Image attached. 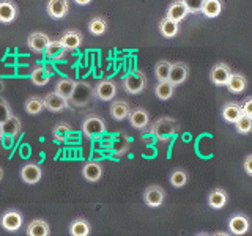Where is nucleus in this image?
<instances>
[{
	"label": "nucleus",
	"mask_w": 252,
	"mask_h": 236,
	"mask_svg": "<svg viewBox=\"0 0 252 236\" xmlns=\"http://www.w3.org/2000/svg\"><path fill=\"white\" fill-rule=\"evenodd\" d=\"M147 87V77L142 71H134L123 77V88L129 94H140Z\"/></svg>",
	"instance_id": "2"
},
{
	"label": "nucleus",
	"mask_w": 252,
	"mask_h": 236,
	"mask_svg": "<svg viewBox=\"0 0 252 236\" xmlns=\"http://www.w3.org/2000/svg\"><path fill=\"white\" fill-rule=\"evenodd\" d=\"M235 128L238 131V134H244V136H246V134H251L252 132V117L243 114L238 120H236Z\"/></svg>",
	"instance_id": "38"
},
{
	"label": "nucleus",
	"mask_w": 252,
	"mask_h": 236,
	"mask_svg": "<svg viewBox=\"0 0 252 236\" xmlns=\"http://www.w3.org/2000/svg\"><path fill=\"white\" fill-rule=\"evenodd\" d=\"M230 76H232L230 66H228L227 63H222V61L216 63V65L213 66L211 71H210V79L216 87H225V84H227L228 79H230Z\"/></svg>",
	"instance_id": "6"
},
{
	"label": "nucleus",
	"mask_w": 252,
	"mask_h": 236,
	"mask_svg": "<svg viewBox=\"0 0 252 236\" xmlns=\"http://www.w3.org/2000/svg\"><path fill=\"white\" fill-rule=\"evenodd\" d=\"M82 41H84V36L79 30H66V31H63V35L60 36V43L66 51H74L77 47H81Z\"/></svg>",
	"instance_id": "12"
},
{
	"label": "nucleus",
	"mask_w": 252,
	"mask_h": 236,
	"mask_svg": "<svg viewBox=\"0 0 252 236\" xmlns=\"http://www.w3.org/2000/svg\"><path fill=\"white\" fill-rule=\"evenodd\" d=\"M46 11L52 19H62L69 11V2L68 0H49Z\"/></svg>",
	"instance_id": "14"
},
{
	"label": "nucleus",
	"mask_w": 252,
	"mask_h": 236,
	"mask_svg": "<svg viewBox=\"0 0 252 236\" xmlns=\"http://www.w3.org/2000/svg\"><path fill=\"white\" fill-rule=\"evenodd\" d=\"M2 179H3V169L0 167V181H2Z\"/></svg>",
	"instance_id": "45"
},
{
	"label": "nucleus",
	"mask_w": 252,
	"mask_h": 236,
	"mask_svg": "<svg viewBox=\"0 0 252 236\" xmlns=\"http://www.w3.org/2000/svg\"><path fill=\"white\" fill-rule=\"evenodd\" d=\"M92 96H93V90H92V87L89 84L76 82L73 96H71V101H74L76 106H87Z\"/></svg>",
	"instance_id": "9"
},
{
	"label": "nucleus",
	"mask_w": 252,
	"mask_h": 236,
	"mask_svg": "<svg viewBox=\"0 0 252 236\" xmlns=\"http://www.w3.org/2000/svg\"><path fill=\"white\" fill-rule=\"evenodd\" d=\"M178 121L172 117H161L152 124V134L159 142H170L178 134Z\"/></svg>",
	"instance_id": "1"
},
{
	"label": "nucleus",
	"mask_w": 252,
	"mask_h": 236,
	"mask_svg": "<svg viewBox=\"0 0 252 236\" xmlns=\"http://www.w3.org/2000/svg\"><path fill=\"white\" fill-rule=\"evenodd\" d=\"M27 235L29 236H49L51 235V227L49 224L43 219H35L32 220L27 227Z\"/></svg>",
	"instance_id": "25"
},
{
	"label": "nucleus",
	"mask_w": 252,
	"mask_h": 236,
	"mask_svg": "<svg viewBox=\"0 0 252 236\" xmlns=\"http://www.w3.org/2000/svg\"><path fill=\"white\" fill-rule=\"evenodd\" d=\"M228 202V195L222 187L213 189L208 195V205L213 209H222Z\"/></svg>",
	"instance_id": "23"
},
{
	"label": "nucleus",
	"mask_w": 252,
	"mask_h": 236,
	"mask_svg": "<svg viewBox=\"0 0 252 236\" xmlns=\"http://www.w3.org/2000/svg\"><path fill=\"white\" fill-rule=\"evenodd\" d=\"M170 66H172V63L167 61V60H161V61L156 63V66H155V76H156L158 81H167V79H169V73H170Z\"/></svg>",
	"instance_id": "35"
},
{
	"label": "nucleus",
	"mask_w": 252,
	"mask_h": 236,
	"mask_svg": "<svg viewBox=\"0 0 252 236\" xmlns=\"http://www.w3.org/2000/svg\"><path fill=\"white\" fill-rule=\"evenodd\" d=\"M220 11H222V2H220V0H205L200 13L205 18L215 19L220 14Z\"/></svg>",
	"instance_id": "30"
},
{
	"label": "nucleus",
	"mask_w": 252,
	"mask_h": 236,
	"mask_svg": "<svg viewBox=\"0 0 252 236\" xmlns=\"http://www.w3.org/2000/svg\"><path fill=\"white\" fill-rule=\"evenodd\" d=\"M243 115V109L240 102H227V104L222 107V118L227 123H236V120Z\"/></svg>",
	"instance_id": "24"
},
{
	"label": "nucleus",
	"mask_w": 252,
	"mask_h": 236,
	"mask_svg": "<svg viewBox=\"0 0 252 236\" xmlns=\"http://www.w3.org/2000/svg\"><path fill=\"white\" fill-rule=\"evenodd\" d=\"M11 115H13V114H11V107H10V104H8V102H6L5 99L0 98V124L5 123Z\"/></svg>",
	"instance_id": "40"
},
{
	"label": "nucleus",
	"mask_w": 252,
	"mask_h": 236,
	"mask_svg": "<svg viewBox=\"0 0 252 236\" xmlns=\"http://www.w3.org/2000/svg\"><path fill=\"white\" fill-rule=\"evenodd\" d=\"M43 102H44V109H47L49 112H54V114L62 112V110H65L68 107V99L60 96L57 91L47 93L43 98Z\"/></svg>",
	"instance_id": "10"
},
{
	"label": "nucleus",
	"mask_w": 252,
	"mask_h": 236,
	"mask_svg": "<svg viewBox=\"0 0 252 236\" xmlns=\"http://www.w3.org/2000/svg\"><path fill=\"white\" fill-rule=\"evenodd\" d=\"M30 79H32V82H33L36 87H44L49 84L51 81V76L46 73V69L44 66H36L32 69V73H30Z\"/></svg>",
	"instance_id": "32"
},
{
	"label": "nucleus",
	"mask_w": 252,
	"mask_h": 236,
	"mask_svg": "<svg viewBox=\"0 0 252 236\" xmlns=\"http://www.w3.org/2000/svg\"><path fill=\"white\" fill-rule=\"evenodd\" d=\"M165 200V191L158 184L148 186L144 191V202L147 203V206L150 208H158L161 206Z\"/></svg>",
	"instance_id": "5"
},
{
	"label": "nucleus",
	"mask_w": 252,
	"mask_h": 236,
	"mask_svg": "<svg viewBox=\"0 0 252 236\" xmlns=\"http://www.w3.org/2000/svg\"><path fill=\"white\" fill-rule=\"evenodd\" d=\"M173 91H175V85H173L169 79L167 81H158V85L155 87L156 98L161 101H169L173 96Z\"/></svg>",
	"instance_id": "29"
},
{
	"label": "nucleus",
	"mask_w": 252,
	"mask_h": 236,
	"mask_svg": "<svg viewBox=\"0 0 252 236\" xmlns=\"http://www.w3.org/2000/svg\"><path fill=\"white\" fill-rule=\"evenodd\" d=\"M106 30H107V21L104 18H101V16H96V18H93L89 22V31L94 36L104 35Z\"/></svg>",
	"instance_id": "33"
},
{
	"label": "nucleus",
	"mask_w": 252,
	"mask_h": 236,
	"mask_svg": "<svg viewBox=\"0 0 252 236\" xmlns=\"http://www.w3.org/2000/svg\"><path fill=\"white\" fill-rule=\"evenodd\" d=\"M19 131H21V120L18 117L11 115L5 123H2V132H3V137L6 139L13 140L19 134Z\"/></svg>",
	"instance_id": "26"
},
{
	"label": "nucleus",
	"mask_w": 252,
	"mask_h": 236,
	"mask_svg": "<svg viewBox=\"0 0 252 236\" xmlns=\"http://www.w3.org/2000/svg\"><path fill=\"white\" fill-rule=\"evenodd\" d=\"M24 109H26V112L29 115H38V114H41L44 110V102H43L41 98H38V96H30L26 101V106H24Z\"/></svg>",
	"instance_id": "34"
},
{
	"label": "nucleus",
	"mask_w": 252,
	"mask_h": 236,
	"mask_svg": "<svg viewBox=\"0 0 252 236\" xmlns=\"http://www.w3.org/2000/svg\"><path fill=\"white\" fill-rule=\"evenodd\" d=\"M188 183V173L181 169H177L170 173V184L175 189H181L183 186H186Z\"/></svg>",
	"instance_id": "36"
},
{
	"label": "nucleus",
	"mask_w": 252,
	"mask_h": 236,
	"mask_svg": "<svg viewBox=\"0 0 252 236\" xmlns=\"http://www.w3.org/2000/svg\"><path fill=\"white\" fill-rule=\"evenodd\" d=\"M241 109H243V114L244 115L252 117V96L246 98V99L241 102Z\"/></svg>",
	"instance_id": "41"
},
{
	"label": "nucleus",
	"mask_w": 252,
	"mask_h": 236,
	"mask_svg": "<svg viewBox=\"0 0 252 236\" xmlns=\"http://www.w3.org/2000/svg\"><path fill=\"white\" fill-rule=\"evenodd\" d=\"M22 214L16 209H8L6 212H3L2 217H0V225L3 227V230L6 232H18L22 227Z\"/></svg>",
	"instance_id": "8"
},
{
	"label": "nucleus",
	"mask_w": 252,
	"mask_h": 236,
	"mask_svg": "<svg viewBox=\"0 0 252 236\" xmlns=\"http://www.w3.org/2000/svg\"><path fill=\"white\" fill-rule=\"evenodd\" d=\"M66 49L62 46L60 43V39H51L49 43H47L46 46V49H44V54H46V57L49 59V60H54V61H59V60H63L66 57Z\"/></svg>",
	"instance_id": "19"
},
{
	"label": "nucleus",
	"mask_w": 252,
	"mask_h": 236,
	"mask_svg": "<svg viewBox=\"0 0 252 236\" xmlns=\"http://www.w3.org/2000/svg\"><path fill=\"white\" fill-rule=\"evenodd\" d=\"M69 131H71L69 124L59 123V124H55V128L52 129V137H54L55 142H60V144H63V142H66Z\"/></svg>",
	"instance_id": "37"
},
{
	"label": "nucleus",
	"mask_w": 252,
	"mask_h": 236,
	"mask_svg": "<svg viewBox=\"0 0 252 236\" xmlns=\"http://www.w3.org/2000/svg\"><path fill=\"white\" fill-rule=\"evenodd\" d=\"M243 167H244V172H246L249 177H252V154H249L246 159H244Z\"/></svg>",
	"instance_id": "42"
},
{
	"label": "nucleus",
	"mask_w": 252,
	"mask_h": 236,
	"mask_svg": "<svg viewBox=\"0 0 252 236\" xmlns=\"http://www.w3.org/2000/svg\"><path fill=\"white\" fill-rule=\"evenodd\" d=\"M51 41V38L47 36L46 33H43V31H35V33H32L27 39V46L30 51L33 52H44L47 43Z\"/></svg>",
	"instance_id": "18"
},
{
	"label": "nucleus",
	"mask_w": 252,
	"mask_h": 236,
	"mask_svg": "<svg viewBox=\"0 0 252 236\" xmlns=\"http://www.w3.org/2000/svg\"><path fill=\"white\" fill-rule=\"evenodd\" d=\"M128 118H129V124L134 129H145L150 124V115H148L147 110L142 109V107L131 110Z\"/></svg>",
	"instance_id": "16"
},
{
	"label": "nucleus",
	"mask_w": 252,
	"mask_h": 236,
	"mask_svg": "<svg viewBox=\"0 0 252 236\" xmlns=\"http://www.w3.org/2000/svg\"><path fill=\"white\" fill-rule=\"evenodd\" d=\"M183 3L186 5L188 11L191 14H197L202 11V6L205 3V0H183Z\"/></svg>",
	"instance_id": "39"
},
{
	"label": "nucleus",
	"mask_w": 252,
	"mask_h": 236,
	"mask_svg": "<svg viewBox=\"0 0 252 236\" xmlns=\"http://www.w3.org/2000/svg\"><path fill=\"white\" fill-rule=\"evenodd\" d=\"M82 132L85 134L87 139H99L106 132V123L102 118L90 115L82 121Z\"/></svg>",
	"instance_id": "3"
},
{
	"label": "nucleus",
	"mask_w": 252,
	"mask_h": 236,
	"mask_svg": "<svg viewBox=\"0 0 252 236\" xmlns=\"http://www.w3.org/2000/svg\"><path fill=\"white\" fill-rule=\"evenodd\" d=\"M18 18V5L13 0H0V22L11 24Z\"/></svg>",
	"instance_id": "15"
},
{
	"label": "nucleus",
	"mask_w": 252,
	"mask_h": 236,
	"mask_svg": "<svg viewBox=\"0 0 252 236\" xmlns=\"http://www.w3.org/2000/svg\"><path fill=\"white\" fill-rule=\"evenodd\" d=\"M129 112H131V107L125 99H117L110 104V115H112V118L117 121H123L125 118H128Z\"/></svg>",
	"instance_id": "22"
},
{
	"label": "nucleus",
	"mask_w": 252,
	"mask_h": 236,
	"mask_svg": "<svg viewBox=\"0 0 252 236\" xmlns=\"http://www.w3.org/2000/svg\"><path fill=\"white\" fill-rule=\"evenodd\" d=\"M82 177L90 181V183H96L102 177V165L96 161H89L84 164L82 167Z\"/></svg>",
	"instance_id": "17"
},
{
	"label": "nucleus",
	"mask_w": 252,
	"mask_h": 236,
	"mask_svg": "<svg viewBox=\"0 0 252 236\" xmlns=\"http://www.w3.org/2000/svg\"><path fill=\"white\" fill-rule=\"evenodd\" d=\"M3 139V132H2V124H0V142Z\"/></svg>",
	"instance_id": "44"
},
{
	"label": "nucleus",
	"mask_w": 252,
	"mask_h": 236,
	"mask_svg": "<svg viewBox=\"0 0 252 236\" xmlns=\"http://www.w3.org/2000/svg\"><path fill=\"white\" fill-rule=\"evenodd\" d=\"M74 87H76V81H73V79H69V77H63V79H59L57 84H55V91H57L60 96L69 101L71 96H73Z\"/></svg>",
	"instance_id": "27"
},
{
	"label": "nucleus",
	"mask_w": 252,
	"mask_h": 236,
	"mask_svg": "<svg viewBox=\"0 0 252 236\" xmlns=\"http://www.w3.org/2000/svg\"><path fill=\"white\" fill-rule=\"evenodd\" d=\"M188 8L186 5L183 3V0H175V2H172L167 8V13H165V16L173 21H177V22H181V21H185L188 18Z\"/></svg>",
	"instance_id": "21"
},
{
	"label": "nucleus",
	"mask_w": 252,
	"mask_h": 236,
	"mask_svg": "<svg viewBox=\"0 0 252 236\" xmlns=\"http://www.w3.org/2000/svg\"><path fill=\"white\" fill-rule=\"evenodd\" d=\"M180 22L177 21H173L170 18H162L159 21V31H161V35L164 38H175L178 35V30H180V26H178Z\"/></svg>",
	"instance_id": "28"
},
{
	"label": "nucleus",
	"mask_w": 252,
	"mask_h": 236,
	"mask_svg": "<svg viewBox=\"0 0 252 236\" xmlns=\"http://www.w3.org/2000/svg\"><path fill=\"white\" fill-rule=\"evenodd\" d=\"M228 230H230L232 235L236 236H241V235H246L251 230V222L246 214L243 212H236L233 214L230 219H228Z\"/></svg>",
	"instance_id": "7"
},
{
	"label": "nucleus",
	"mask_w": 252,
	"mask_h": 236,
	"mask_svg": "<svg viewBox=\"0 0 252 236\" xmlns=\"http://www.w3.org/2000/svg\"><path fill=\"white\" fill-rule=\"evenodd\" d=\"M117 94V84L110 79L99 81L93 88V96H96L101 101H112Z\"/></svg>",
	"instance_id": "4"
},
{
	"label": "nucleus",
	"mask_w": 252,
	"mask_h": 236,
	"mask_svg": "<svg viewBox=\"0 0 252 236\" xmlns=\"http://www.w3.org/2000/svg\"><path fill=\"white\" fill-rule=\"evenodd\" d=\"M43 177V170L38 164H26L21 169V178L26 184H36Z\"/></svg>",
	"instance_id": "13"
},
{
	"label": "nucleus",
	"mask_w": 252,
	"mask_h": 236,
	"mask_svg": "<svg viewBox=\"0 0 252 236\" xmlns=\"http://www.w3.org/2000/svg\"><path fill=\"white\" fill-rule=\"evenodd\" d=\"M188 76H189V66L183 61H177V63H172L170 66V73H169V81L173 85H181L188 81Z\"/></svg>",
	"instance_id": "11"
},
{
	"label": "nucleus",
	"mask_w": 252,
	"mask_h": 236,
	"mask_svg": "<svg viewBox=\"0 0 252 236\" xmlns=\"http://www.w3.org/2000/svg\"><path fill=\"white\" fill-rule=\"evenodd\" d=\"M69 233L73 236H89L90 235V224L82 217L74 219L69 225Z\"/></svg>",
	"instance_id": "31"
},
{
	"label": "nucleus",
	"mask_w": 252,
	"mask_h": 236,
	"mask_svg": "<svg viewBox=\"0 0 252 236\" xmlns=\"http://www.w3.org/2000/svg\"><path fill=\"white\" fill-rule=\"evenodd\" d=\"M227 90L233 94H241L244 90L248 88V79L244 77L241 73H232L230 79L225 84Z\"/></svg>",
	"instance_id": "20"
},
{
	"label": "nucleus",
	"mask_w": 252,
	"mask_h": 236,
	"mask_svg": "<svg viewBox=\"0 0 252 236\" xmlns=\"http://www.w3.org/2000/svg\"><path fill=\"white\" fill-rule=\"evenodd\" d=\"M74 2L77 3V5H89L92 0H74Z\"/></svg>",
	"instance_id": "43"
}]
</instances>
